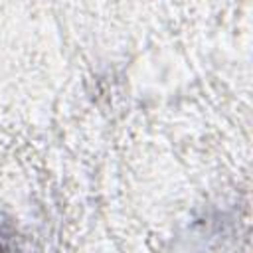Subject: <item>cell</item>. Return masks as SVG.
I'll list each match as a JSON object with an SVG mask.
<instances>
[{
  "label": "cell",
  "mask_w": 253,
  "mask_h": 253,
  "mask_svg": "<svg viewBox=\"0 0 253 253\" xmlns=\"http://www.w3.org/2000/svg\"><path fill=\"white\" fill-rule=\"evenodd\" d=\"M0 253H14V251H12L6 243H2V241H0Z\"/></svg>",
  "instance_id": "obj_1"
}]
</instances>
